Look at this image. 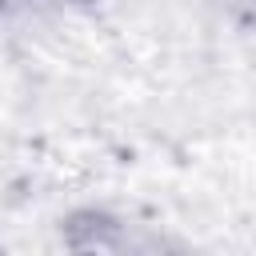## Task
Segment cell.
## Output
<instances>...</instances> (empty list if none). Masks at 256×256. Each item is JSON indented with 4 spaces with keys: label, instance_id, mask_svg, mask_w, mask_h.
Masks as SVG:
<instances>
[{
    "label": "cell",
    "instance_id": "cell-1",
    "mask_svg": "<svg viewBox=\"0 0 256 256\" xmlns=\"http://www.w3.org/2000/svg\"><path fill=\"white\" fill-rule=\"evenodd\" d=\"M4 4H8V0H0V8H4Z\"/></svg>",
    "mask_w": 256,
    "mask_h": 256
}]
</instances>
